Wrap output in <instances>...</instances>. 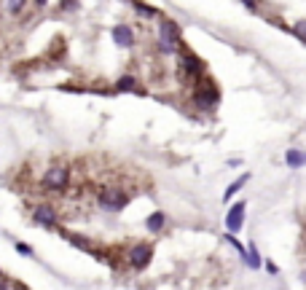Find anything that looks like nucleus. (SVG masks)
<instances>
[{"label":"nucleus","mask_w":306,"mask_h":290,"mask_svg":"<svg viewBox=\"0 0 306 290\" xmlns=\"http://www.w3.org/2000/svg\"><path fill=\"white\" fill-rule=\"evenodd\" d=\"M70 183V169L67 167H48L43 175V188L48 191H64Z\"/></svg>","instance_id":"1"},{"label":"nucleus","mask_w":306,"mask_h":290,"mask_svg":"<svg viewBox=\"0 0 306 290\" xmlns=\"http://www.w3.org/2000/svg\"><path fill=\"white\" fill-rule=\"evenodd\" d=\"M177 46H180V27L172 22V19H164L161 22V41H159V48L167 51V54H172Z\"/></svg>","instance_id":"2"},{"label":"nucleus","mask_w":306,"mask_h":290,"mask_svg":"<svg viewBox=\"0 0 306 290\" xmlns=\"http://www.w3.org/2000/svg\"><path fill=\"white\" fill-rule=\"evenodd\" d=\"M127 202H129V196L124 188H102L99 191V204L105 209H124Z\"/></svg>","instance_id":"3"},{"label":"nucleus","mask_w":306,"mask_h":290,"mask_svg":"<svg viewBox=\"0 0 306 290\" xmlns=\"http://www.w3.org/2000/svg\"><path fill=\"white\" fill-rule=\"evenodd\" d=\"M150 256H153V247L150 244H134L132 250H129V266L137 269V272H143L145 266L150 263Z\"/></svg>","instance_id":"4"},{"label":"nucleus","mask_w":306,"mask_h":290,"mask_svg":"<svg viewBox=\"0 0 306 290\" xmlns=\"http://www.w3.org/2000/svg\"><path fill=\"white\" fill-rule=\"evenodd\" d=\"M244 209H247V204L244 202H237L231 209H228V215H225V228L231 234H237L239 228H242V223H244Z\"/></svg>","instance_id":"5"},{"label":"nucleus","mask_w":306,"mask_h":290,"mask_svg":"<svg viewBox=\"0 0 306 290\" xmlns=\"http://www.w3.org/2000/svg\"><path fill=\"white\" fill-rule=\"evenodd\" d=\"M32 218H35V223H41V226H48V228L59 223V215L54 212L51 207H35Z\"/></svg>","instance_id":"6"},{"label":"nucleus","mask_w":306,"mask_h":290,"mask_svg":"<svg viewBox=\"0 0 306 290\" xmlns=\"http://www.w3.org/2000/svg\"><path fill=\"white\" fill-rule=\"evenodd\" d=\"M113 41H116V46L129 48V46L134 43V32H132V27H127V24H116V27H113Z\"/></svg>","instance_id":"7"},{"label":"nucleus","mask_w":306,"mask_h":290,"mask_svg":"<svg viewBox=\"0 0 306 290\" xmlns=\"http://www.w3.org/2000/svg\"><path fill=\"white\" fill-rule=\"evenodd\" d=\"M183 70L188 73V76H202L204 73V62L199 57H193V54H185L183 57Z\"/></svg>","instance_id":"8"},{"label":"nucleus","mask_w":306,"mask_h":290,"mask_svg":"<svg viewBox=\"0 0 306 290\" xmlns=\"http://www.w3.org/2000/svg\"><path fill=\"white\" fill-rule=\"evenodd\" d=\"M285 164H288L290 169L306 167V153H304V151H298V148H290V151L285 153Z\"/></svg>","instance_id":"9"},{"label":"nucleus","mask_w":306,"mask_h":290,"mask_svg":"<svg viewBox=\"0 0 306 290\" xmlns=\"http://www.w3.org/2000/svg\"><path fill=\"white\" fill-rule=\"evenodd\" d=\"M164 226H167V215H164V212H153L148 221H145V228H148L150 234H159Z\"/></svg>","instance_id":"10"},{"label":"nucleus","mask_w":306,"mask_h":290,"mask_svg":"<svg viewBox=\"0 0 306 290\" xmlns=\"http://www.w3.org/2000/svg\"><path fill=\"white\" fill-rule=\"evenodd\" d=\"M247 180H250V172H244L242 177H237V180H234L231 186L225 188V193H223V202H231V196H234V193H239L244 186H247Z\"/></svg>","instance_id":"11"},{"label":"nucleus","mask_w":306,"mask_h":290,"mask_svg":"<svg viewBox=\"0 0 306 290\" xmlns=\"http://www.w3.org/2000/svg\"><path fill=\"white\" fill-rule=\"evenodd\" d=\"M118 89H121V92H140L137 81H134L132 76H121L118 78Z\"/></svg>","instance_id":"12"},{"label":"nucleus","mask_w":306,"mask_h":290,"mask_svg":"<svg viewBox=\"0 0 306 290\" xmlns=\"http://www.w3.org/2000/svg\"><path fill=\"white\" fill-rule=\"evenodd\" d=\"M244 261H247V266L260 269V256H258V250H255V244H250V250H247V256H244Z\"/></svg>","instance_id":"13"},{"label":"nucleus","mask_w":306,"mask_h":290,"mask_svg":"<svg viewBox=\"0 0 306 290\" xmlns=\"http://www.w3.org/2000/svg\"><path fill=\"white\" fill-rule=\"evenodd\" d=\"M132 6H134V11H137V14H145V16H156V8H150V6H145V3H140V0H134V3H132Z\"/></svg>","instance_id":"14"},{"label":"nucleus","mask_w":306,"mask_h":290,"mask_svg":"<svg viewBox=\"0 0 306 290\" xmlns=\"http://www.w3.org/2000/svg\"><path fill=\"white\" fill-rule=\"evenodd\" d=\"M24 8V0H8V11L11 14H19Z\"/></svg>","instance_id":"15"},{"label":"nucleus","mask_w":306,"mask_h":290,"mask_svg":"<svg viewBox=\"0 0 306 290\" xmlns=\"http://www.w3.org/2000/svg\"><path fill=\"white\" fill-rule=\"evenodd\" d=\"M16 250L22 253V256H32V247H30V244H24V242H16Z\"/></svg>","instance_id":"16"},{"label":"nucleus","mask_w":306,"mask_h":290,"mask_svg":"<svg viewBox=\"0 0 306 290\" xmlns=\"http://www.w3.org/2000/svg\"><path fill=\"white\" fill-rule=\"evenodd\" d=\"M295 32H298V35H304V38H306V22H298V24H295Z\"/></svg>","instance_id":"17"},{"label":"nucleus","mask_w":306,"mask_h":290,"mask_svg":"<svg viewBox=\"0 0 306 290\" xmlns=\"http://www.w3.org/2000/svg\"><path fill=\"white\" fill-rule=\"evenodd\" d=\"M62 8H67V11H70V8H75V0H64Z\"/></svg>","instance_id":"18"},{"label":"nucleus","mask_w":306,"mask_h":290,"mask_svg":"<svg viewBox=\"0 0 306 290\" xmlns=\"http://www.w3.org/2000/svg\"><path fill=\"white\" fill-rule=\"evenodd\" d=\"M242 3H244L247 8H255V6H258V0H242Z\"/></svg>","instance_id":"19"},{"label":"nucleus","mask_w":306,"mask_h":290,"mask_svg":"<svg viewBox=\"0 0 306 290\" xmlns=\"http://www.w3.org/2000/svg\"><path fill=\"white\" fill-rule=\"evenodd\" d=\"M46 3H48V0H35V6H41V8L46 6Z\"/></svg>","instance_id":"20"}]
</instances>
